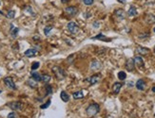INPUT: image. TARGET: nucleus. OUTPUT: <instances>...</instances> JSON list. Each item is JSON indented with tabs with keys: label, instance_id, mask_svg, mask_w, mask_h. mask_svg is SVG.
I'll list each match as a JSON object with an SVG mask.
<instances>
[{
	"label": "nucleus",
	"instance_id": "obj_1",
	"mask_svg": "<svg viewBox=\"0 0 155 118\" xmlns=\"http://www.w3.org/2000/svg\"><path fill=\"white\" fill-rule=\"evenodd\" d=\"M99 110H100V106L98 104H96V103H92V104H91V105L87 108L86 112L88 114V116L92 117V116H94V115H96V114H98Z\"/></svg>",
	"mask_w": 155,
	"mask_h": 118
},
{
	"label": "nucleus",
	"instance_id": "obj_2",
	"mask_svg": "<svg viewBox=\"0 0 155 118\" xmlns=\"http://www.w3.org/2000/svg\"><path fill=\"white\" fill-rule=\"evenodd\" d=\"M52 72H53V74L55 75V78L58 80H62L66 78V73L60 66H53Z\"/></svg>",
	"mask_w": 155,
	"mask_h": 118
},
{
	"label": "nucleus",
	"instance_id": "obj_3",
	"mask_svg": "<svg viewBox=\"0 0 155 118\" xmlns=\"http://www.w3.org/2000/svg\"><path fill=\"white\" fill-rule=\"evenodd\" d=\"M67 28H68V30H69V33L71 34H76L79 32V30H80V28H79V26H77V24L75 23V22H69V24H68V26H67Z\"/></svg>",
	"mask_w": 155,
	"mask_h": 118
},
{
	"label": "nucleus",
	"instance_id": "obj_4",
	"mask_svg": "<svg viewBox=\"0 0 155 118\" xmlns=\"http://www.w3.org/2000/svg\"><path fill=\"white\" fill-rule=\"evenodd\" d=\"M10 108L13 110H21L24 107V104L20 101H13V102H10L8 104Z\"/></svg>",
	"mask_w": 155,
	"mask_h": 118
},
{
	"label": "nucleus",
	"instance_id": "obj_5",
	"mask_svg": "<svg viewBox=\"0 0 155 118\" xmlns=\"http://www.w3.org/2000/svg\"><path fill=\"white\" fill-rule=\"evenodd\" d=\"M4 83L8 88L12 89V90H16V85L13 82V80L11 76H6V78H5Z\"/></svg>",
	"mask_w": 155,
	"mask_h": 118
},
{
	"label": "nucleus",
	"instance_id": "obj_6",
	"mask_svg": "<svg viewBox=\"0 0 155 118\" xmlns=\"http://www.w3.org/2000/svg\"><path fill=\"white\" fill-rule=\"evenodd\" d=\"M65 12L69 16H75L78 13V8L74 6H69V7H67L65 8Z\"/></svg>",
	"mask_w": 155,
	"mask_h": 118
},
{
	"label": "nucleus",
	"instance_id": "obj_7",
	"mask_svg": "<svg viewBox=\"0 0 155 118\" xmlns=\"http://www.w3.org/2000/svg\"><path fill=\"white\" fill-rule=\"evenodd\" d=\"M100 78H101V75L100 74H96V75L91 76V78H88L86 80V81H88L91 85H94L99 81Z\"/></svg>",
	"mask_w": 155,
	"mask_h": 118
},
{
	"label": "nucleus",
	"instance_id": "obj_8",
	"mask_svg": "<svg viewBox=\"0 0 155 118\" xmlns=\"http://www.w3.org/2000/svg\"><path fill=\"white\" fill-rule=\"evenodd\" d=\"M134 67H135V63H134V60L133 59H129L126 62V68L127 70L129 72L133 71Z\"/></svg>",
	"mask_w": 155,
	"mask_h": 118
},
{
	"label": "nucleus",
	"instance_id": "obj_9",
	"mask_svg": "<svg viewBox=\"0 0 155 118\" xmlns=\"http://www.w3.org/2000/svg\"><path fill=\"white\" fill-rule=\"evenodd\" d=\"M24 55L26 56V57H28V58H32V57L37 55V50L34 49V48H30V49L25 51Z\"/></svg>",
	"mask_w": 155,
	"mask_h": 118
},
{
	"label": "nucleus",
	"instance_id": "obj_10",
	"mask_svg": "<svg viewBox=\"0 0 155 118\" xmlns=\"http://www.w3.org/2000/svg\"><path fill=\"white\" fill-rule=\"evenodd\" d=\"M114 15H115L118 19L122 20V19H125L126 12L123 10H122V8H119V10H116L114 12Z\"/></svg>",
	"mask_w": 155,
	"mask_h": 118
},
{
	"label": "nucleus",
	"instance_id": "obj_11",
	"mask_svg": "<svg viewBox=\"0 0 155 118\" xmlns=\"http://www.w3.org/2000/svg\"><path fill=\"white\" fill-rule=\"evenodd\" d=\"M133 60H134V63H135V65H137V67H140V68L144 67V60H143L142 57L136 56Z\"/></svg>",
	"mask_w": 155,
	"mask_h": 118
},
{
	"label": "nucleus",
	"instance_id": "obj_12",
	"mask_svg": "<svg viewBox=\"0 0 155 118\" xmlns=\"http://www.w3.org/2000/svg\"><path fill=\"white\" fill-rule=\"evenodd\" d=\"M136 52H137L138 54H140V55H147L149 53V49L143 46H138L136 48Z\"/></svg>",
	"mask_w": 155,
	"mask_h": 118
},
{
	"label": "nucleus",
	"instance_id": "obj_13",
	"mask_svg": "<svg viewBox=\"0 0 155 118\" xmlns=\"http://www.w3.org/2000/svg\"><path fill=\"white\" fill-rule=\"evenodd\" d=\"M135 86H136V88H137L138 90L143 91V90H145V88H146V82H145V80H138L137 82H136V84H135Z\"/></svg>",
	"mask_w": 155,
	"mask_h": 118
},
{
	"label": "nucleus",
	"instance_id": "obj_14",
	"mask_svg": "<svg viewBox=\"0 0 155 118\" xmlns=\"http://www.w3.org/2000/svg\"><path fill=\"white\" fill-rule=\"evenodd\" d=\"M122 86H123V83H121V82H115L113 86H112V91H113V93L117 94H119L120 92L121 88H122Z\"/></svg>",
	"mask_w": 155,
	"mask_h": 118
},
{
	"label": "nucleus",
	"instance_id": "obj_15",
	"mask_svg": "<svg viewBox=\"0 0 155 118\" xmlns=\"http://www.w3.org/2000/svg\"><path fill=\"white\" fill-rule=\"evenodd\" d=\"M92 40H100V41H104V42H110V39H107V37L103 35L102 33L98 34V35H96L94 37H92Z\"/></svg>",
	"mask_w": 155,
	"mask_h": 118
},
{
	"label": "nucleus",
	"instance_id": "obj_16",
	"mask_svg": "<svg viewBox=\"0 0 155 118\" xmlns=\"http://www.w3.org/2000/svg\"><path fill=\"white\" fill-rule=\"evenodd\" d=\"M145 20H146V22L147 23V24H154L155 23V15L151 14V13H148V14H146Z\"/></svg>",
	"mask_w": 155,
	"mask_h": 118
},
{
	"label": "nucleus",
	"instance_id": "obj_17",
	"mask_svg": "<svg viewBox=\"0 0 155 118\" xmlns=\"http://www.w3.org/2000/svg\"><path fill=\"white\" fill-rule=\"evenodd\" d=\"M101 66H102V64L98 60H93L91 64V68L92 70H98V69L101 68Z\"/></svg>",
	"mask_w": 155,
	"mask_h": 118
},
{
	"label": "nucleus",
	"instance_id": "obj_18",
	"mask_svg": "<svg viewBox=\"0 0 155 118\" xmlns=\"http://www.w3.org/2000/svg\"><path fill=\"white\" fill-rule=\"evenodd\" d=\"M18 32H19V28H14L13 25H11V35L13 38H16Z\"/></svg>",
	"mask_w": 155,
	"mask_h": 118
},
{
	"label": "nucleus",
	"instance_id": "obj_19",
	"mask_svg": "<svg viewBox=\"0 0 155 118\" xmlns=\"http://www.w3.org/2000/svg\"><path fill=\"white\" fill-rule=\"evenodd\" d=\"M128 15L129 16H135L137 15V10L134 6H130L129 10H128Z\"/></svg>",
	"mask_w": 155,
	"mask_h": 118
},
{
	"label": "nucleus",
	"instance_id": "obj_20",
	"mask_svg": "<svg viewBox=\"0 0 155 118\" xmlns=\"http://www.w3.org/2000/svg\"><path fill=\"white\" fill-rule=\"evenodd\" d=\"M51 80H52V76L50 75H48V74H44V75L41 76V81H43L44 83H46V84L49 83L51 81Z\"/></svg>",
	"mask_w": 155,
	"mask_h": 118
},
{
	"label": "nucleus",
	"instance_id": "obj_21",
	"mask_svg": "<svg viewBox=\"0 0 155 118\" xmlns=\"http://www.w3.org/2000/svg\"><path fill=\"white\" fill-rule=\"evenodd\" d=\"M60 97H61V99H62V100H63L64 102H68L69 100V96L67 93H66L65 91H62V92H61Z\"/></svg>",
	"mask_w": 155,
	"mask_h": 118
},
{
	"label": "nucleus",
	"instance_id": "obj_22",
	"mask_svg": "<svg viewBox=\"0 0 155 118\" xmlns=\"http://www.w3.org/2000/svg\"><path fill=\"white\" fill-rule=\"evenodd\" d=\"M72 96L74 99H82L83 97H84V94H83L82 91H78V92L73 93Z\"/></svg>",
	"mask_w": 155,
	"mask_h": 118
},
{
	"label": "nucleus",
	"instance_id": "obj_23",
	"mask_svg": "<svg viewBox=\"0 0 155 118\" xmlns=\"http://www.w3.org/2000/svg\"><path fill=\"white\" fill-rule=\"evenodd\" d=\"M27 84L29 85L30 87H31V88H36L37 87V83H36V81H35L33 78H30V80H27Z\"/></svg>",
	"mask_w": 155,
	"mask_h": 118
},
{
	"label": "nucleus",
	"instance_id": "obj_24",
	"mask_svg": "<svg viewBox=\"0 0 155 118\" xmlns=\"http://www.w3.org/2000/svg\"><path fill=\"white\" fill-rule=\"evenodd\" d=\"M31 78H33L36 82L41 81V76H40V74L36 73V72H32V73H31Z\"/></svg>",
	"mask_w": 155,
	"mask_h": 118
},
{
	"label": "nucleus",
	"instance_id": "obj_25",
	"mask_svg": "<svg viewBox=\"0 0 155 118\" xmlns=\"http://www.w3.org/2000/svg\"><path fill=\"white\" fill-rule=\"evenodd\" d=\"M52 26H45V28H44V33L46 36H49L51 32H52Z\"/></svg>",
	"mask_w": 155,
	"mask_h": 118
},
{
	"label": "nucleus",
	"instance_id": "obj_26",
	"mask_svg": "<svg viewBox=\"0 0 155 118\" xmlns=\"http://www.w3.org/2000/svg\"><path fill=\"white\" fill-rule=\"evenodd\" d=\"M127 78V74L124 71H121L118 73V78L120 80H125Z\"/></svg>",
	"mask_w": 155,
	"mask_h": 118
},
{
	"label": "nucleus",
	"instance_id": "obj_27",
	"mask_svg": "<svg viewBox=\"0 0 155 118\" xmlns=\"http://www.w3.org/2000/svg\"><path fill=\"white\" fill-rule=\"evenodd\" d=\"M45 89H46V91H47V93H46V96H49V94H51L52 93V87L51 86L50 84H46V87H45Z\"/></svg>",
	"mask_w": 155,
	"mask_h": 118
},
{
	"label": "nucleus",
	"instance_id": "obj_28",
	"mask_svg": "<svg viewBox=\"0 0 155 118\" xmlns=\"http://www.w3.org/2000/svg\"><path fill=\"white\" fill-rule=\"evenodd\" d=\"M14 15H15V12L14 10H10V12H8L6 16L9 19H13V18H14Z\"/></svg>",
	"mask_w": 155,
	"mask_h": 118
},
{
	"label": "nucleus",
	"instance_id": "obj_29",
	"mask_svg": "<svg viewBox=\"0 0 155 118\" xmlns=\"http://www.w3.org/2000/svg\"><path fill=\"white\" fill-rule=\"evenodd\" d=\"M51 103H52V101H51V99H49L46 103H44V104H42V105L40 106V108L42 109V110H44V109H47L49 106L51 105Z\"/></svg>",
	"mask_w": 155,
	"mask_h": 118
},
{
	"label": "nucleus",
	"instance_id": "obj_30",
	"mask_svg": "<svg viewBox=\"0 0 155 118\" xmlns=\"http://www.w3.org/2000/svg\"><path fill=\"white\" fill-rule=\"evenodd\" d=\"M39 66H40V63H39L38 62H33L32 64H31V70L34 71V70H36V69H38Z\"/></svg>",
	"mask_w": 155,
	"mask_h": 118
},
{
	"label": "nucleus",
	"instance_id": "obj_31",
	"mask_svg": "<svg viewBox=\"0 0 155 118\" xmlns=\"http://www.w3.org/2000/svg\"><path fill=\"white\" fill-rule=\"evenodd\" d=\"M83 3L87 6H91L94 3V0H83Z\"/></svg>",
	"mask_w": 155,
	"mask_h": 118
},
{
	"label": "nucleus",
	"instance_id": "obj_32",
	"mask_svg": "<svg viewBox=\"0 0 155 118\" xmlns=\"http://www.w3.org/2000/svg\"><path fill=\"white\" fill-rule=\"evenodd\" d=\"M25 12H28V13H30V14H33V10H32L31 7H30V6L26 7V8H25Z\"/></svg>",
	"mask_w": 155,
	"mask_h": 118
},
{
	"label": "nucleus",
	"instance_id": "obj_33",
	"mask_svg": "<svg viewBox=\"0 0 155 118\" xmlns=\"http://www.w3.org/2000/svg\"><path fill=\"white\" fill-rule=\"evenodd\" d=\"M8 118H17V114H15V112H10L8 114Z\"/></svg>",
	"mask_w": 155,
	"mask_h": 118
},
{
	"label": "nucleus",
	"instance_id": "obj_34",
	"mask_svg": "<svg viewBox=\"0 0 155 118\" xmlns=\"http://www.w3.org/2000/svg\"><path fill=\"white\" fill-rule=\"evenodd\" d=\"M74 57H75V55H70V56H69V58H68V59H67V60H68V62L69 63H71L72 62V60H71L72 59H74Z\"/></svg>",
	"mask_w": 155,
	"mask_h": 118
},
{
	"label": "nucleus",
	"instance_id": "obj_35",
	"mask_svg": "<svg viewBox=\"0 0 155 118\" xmlns=\"http://www.w3.org/2000/svg\"><path fill=\"white\" fill-rule=\"evenodd\" d=\"M32 38H33V40H34V41H40V38H39V36H33Z\"/></svg>",
	"mask_w": 155,
	"mask_h": 118
},
{
	"label": "nucleus",
	"instance_id": "obj_36",
	"mask_svg": "<svg viewBox=\"0 0 155 118\" xmlns=\"http://www.w3.org/2000/svg\"><path fill=\"white\" fill-rule=\"evenodd\" d=\"M93 26H94V28H98V26H99V24H98V22H94V24H93Z\"/></svg>",
	"mask_w": 155,
	"mask_h": 118
},
{
	"label": "nucleus",
	"instance_id": "obj_37",
	"mask_svg": "<svg viewBox=\"0 0 155 118\" xmlns=\"http://www.w3.org/2000/svg\"><path fill=\"white\" fill-rule=\"evenodd\" d=\"M119 3H122V4H125L126 3V0H117Z\"/></svg>",
	"mask_w": 155,
	"mask_h": 118
},
{
	"label": "nucleus",
	"instance_id": "obj_38",
	"mask_svg": "<svg viewBox=\"0 0 155 118\" xmlns=\"http://www.w3.org/2000/svg\"><path fill=\"white\" fill-rule=\"evenodd\" d=\"M61 2H62V3H69V0H61Z\"/></svg>",
	"mask_w": 155,
	"mask_h": 118
},
{
	"label": "nucleus",
	"instance_id": "obj_39",
	"mask_svg": "<svg viewBox=\"0 0 155 118\" xmlns=\"http://www.w3.org/2000/svg\"><path fill=\"white\" fill-rule=\"evenodd\" d=\"M151 90H152V92H153V93H155V86H153V87H152V89H151Z\"/></svg>",
	"mask_w": 155,
	"mask_h": 118
},
{
	"label": "nucleus",
	"instance_id": "obj_40",
	"mask_svg": "<svg viewBox=\"0 0 155 118\" xmlns=\"http://www.w3.org/2000/svg\"><path fill=\"white\" fill-rule=\"evenodd\" d=\"M1 93H2V91H1V90H0V94H1Z\"/></svg>",
	"mask_w": 155,
	"mask_h": 118
},
{
	"label": "nucleus",
	"instance_id": "obj_41",
	"mask_svg": "<svg viewBox=\"0 0 155 118\" xmlns=\"http://www.w3.org/2000/svg\"><path fill=\"white\" fill-rule=\"evenodd\" d=\"M154 53H155V46H154Z\"/></svg>",
	"mask_w": 155,
	"mask_h": 118
},
{
	"label": "nucleus",
	"instance_id": "obj_42",
	"mask_svg": "<svg viewBox=\"0 0 155 118\" xmlns=\"http://www.w3.org/2000/svg\"><path fill=\"white\" fill-rule=\"evenodd\" d=\"M0 5H1V1H0Z\"/></svg>",
	"mask_w": 155,
	"mask_h": 118
},
{
	"label": "nucleus",
	"instance_id": "obj_43",
	"mask_svg": "<svg viewBox=\"0 0 155 118\" xmlns=\"http://www.w3.org/2000/svg\"><path fill=\"white\" fill-rule=\"evenodd\" d=\"M154 31H155V28H154Z\"/></svg>",
	"mask_w": 155,
	"mask_h": 118
},
{
	"label": "nucleus",
	"instance_id": "obj_44",
	"mask_svg": "<svg viewBox=\"0 0 155 118\" xmlns=\"http://www.w3.org/2000/svg\"><path fill=\"white\" fill-rule=\"evenodd\" d=\"M154 116H155V114H154Z\"/></svg>",
	"mask_w": 155,
	"mask_h": 118
}]
</instances>
